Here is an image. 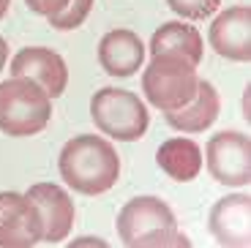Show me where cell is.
<instances>
[{
  "label": "cell",
  "mask_w": 251,
  "mask_h": 248,
  "mask_svg": "<svg viewBox=\"0 0 251 248\" xmlns=\"http://www.w3.org/2000/svg\"><path fill=\"white\" fill-rule=\"evenodd\" d=\"M57 167L66 186L85 197H99L109 191L120 177V158L115 148L96 134H82L66 142Z\"/></svg>",
  "instance_id": "6da1fadb"
},
{
  "label": "cell",
  "mask_w": 251,
  "mask_h": 248,
  "mask_svg": "<svg viewBox=\"0 0 251 248\" xmlns=\"http://www.w3.org/2000/svg\"><path fill=\"white\" fill-rule=\"evenodd\" d=\"M118 235L128 248H188L186 235L177 232L175 213L158 197H137L118 213Z\"/></svg>",
  "instance_id": "7a4b0ae2"
},
{
  "label": "cell",
  "mask_w": 251,
  "mask_h": 248,
  "mask_svg": "<svg viewBox=\"0 0 251 248\" xmlns=\"http://www.w3.org/2000/svg\"><path fill=\"white\" fill-rule=\"evenodd\" d=\"M52 118L50 93L33 79L14 76L0 85V131L8 137H33Z\"/></svg>",
  "instance_id": "3957f363"
},
{
  "label": "cell",
  "mask_w": 251,
  "mask_h": 248,
  "mask_svg": "<svg viewBox=\"0 0 251 248\" xmlns=\"http://www.w3.org/2000/svg\"><path fill=\"white\" fill-rule=\"evenodd\" d=\"M197 66L175 55H156L142 74V90L156 109L175 112L197 93Z\"/></svg>",
  "instance_id": "277c9868"
},
{
  "label": "cell",
  "mask_w": 251,
  "mask_h": 248,
  "mask_svg": "<svg viewBox=\"0 0 251 248\" xmlns=\"http://www.w3.org/2000/svg\"><path fill=\"white\" fill-rule=\"evenodd\" d=\"M90 118L99 131L120 142H134L145 137L148 123H151L139 96L128 93L123 87H101L90 101Z\"/></svg>",
  "instance_id": "5b68a950"
},
{
  "label": "cell",
  "mask_w": 251,
  "mask_h": 248,
  "mask_svg": "<svg viewBox=\"0 0 251 248\" xmlns=\"http://www.w3.org/2000/svg\"><path fill=\"white\" fill-rule=\"evenodd\" d=\"M44 240V221L27 194L0 191V248H33Z\"/></svg>",
  "instance_id": "8992f818"
},
{
  "label": "cell",
  "mask_w": 251,
  "mask_h": 248,
  "mask_svg": "<svg viewBox=\"0 0 251 248\" xmlns=\"http://www.w3.org/2000/svg\"><path fill=\"white\" fill-rule=\"evenodd\" d=\"M207 172L221 186H246L251 180V142L240 131H219L205 148Z\"/></svg>",
  "instance_id": "52a82bcc"
},
{
  "label": "cell",
  "mask_w": 251,
  "mask_h": 248,
  "mask_svg": "<svg viewBox=\"0 0 251 248\" xmlns=\"http://www.w3.org/2000/svg\"><path fill=\"white\" fill-rule=\"evenodd\" d=\"M8 69H11L14 76H25V79L38 82L50 93V99H57L69 85V69H66L63 57L57 52L47 50V47L19 50Z\"/></svg>",
  "instance_id": "ba28073f"
},
{
  "label": "cell",
  "mask_w": 251,
  "mask_h": 248,
  "mask_svg": "<svg viewBox=\"0 0 251 248\" xmlns=\"http://www.w3.org/2000/svg\"><path fill=\"white\" fill-rule=\"evenodd\" d=\"M210 44L221 57L235 63L251 60V11L246 6H232L221 11L210 25Z\"/></svg>",
  "instance_id": "9c48e42d"
},
{
  "label": "cell",
  "mask_w": 251,
  "mask_h": 248,
  "mask_svg": "<svg viewBox=\"0 0 251 248\" xmlns=\"http://www.w3.org/2000/svg\"><path fill=\"white\" fill-rule=\"evenodd\" d=\"M210 232L219 246H251V199L246 194L219 199L210 210Z\"/></svg>",
  "instance_id": "30bf717a"
},
{
  "label": "cell",
  "mask_w": 251,
  "mask_h": 248,
  "mask_svg": "<svg viewBox=\"0 0 251 248\" xmlns=\"http://www.w3.org/2000/svg\"><path fill=\"white\" fill-rule=\"evenodd\" d=\"M27 197L36 202L41 221H44V240L47 243H60L69 237L74 226V202L60 186L55 183H36L30 186Z\"/></svg>",
  "instance_id": "8fae6325"
},
{
  "label": "cell",
  "mask_w": 251,
  "mask_h": 248,
  "mask_svg": "<svg viewBox=\"0 0 251 248\" xmlns=\"http://www.w3.org/2000/svg\"><path fill=\"white\" fill-rule=\"evenodd\" d=\"M145 60V44L134 30H109L99 41V63L109 76H131Z\"/></svg>",
  "instance_id": "7c38bea8"
},
{
  "label": "cell",
  "mask_w": 251,
  "mask_h": 248,
  "mask_svg": "<svg viewBox=\"0 0 251 248\" xmlns=\"http://www.w3.org/2000/svg\"><path fill=\"white\" fill-rule=\"evenodd\" d=\"M219 109H221V101H219V93L210 82L200 79L197 82V93L194 99L188 101L186 106L175 112H164L167 115V123L172 125L175 131H205L216 123L219 118Z\"/></svg>",
  "instance_id": "4fadbf2b"
},
{
  "label": "cell",
  "mask_w": 251,
  "mask_h": 248,
  "mask_svg": "<svg viewBox=\"0 0 251 248\" xmlns=\"http://www.w3.org/2000/svg\"><path fill=\"white\" fill-rule=\"evenodd\" d=\"M151 55H175L183 57L191 66H200L202 60V36L197 27L186 22H167L151 38Z\"/></svg>",
  "instance_id": "5bb4252c"
},
{
  "label": "cell",
  "mask_w": 251,
  "mask_h": 248,
  "mask_svg": "<svg viewBox=\"0 0 251 248\" xmlns=\"http://www.w3.org/2000/svg\"><path fill=\"white\" fill-rule=\"evenodd\" d=\"M156 161L172 180L188 183V180H194L197 174H200L202 153H200V148H197V142H191V139H186V137H175V139H167V142L158 148Z\"/></svg>",
  "instance_id": "9a60e30c"
},
{
  "label": "cell",
  "mask_w": 251,
  "mask_h": 248,
  "mask_svg": "<svg viewBox=\"0 0 251 248\" xmlns=\"http://www.w3.org/2000/svg\"><path fill=\"white\" fill-rule=\"evenodd\" d=\"M90 8H93V0H69L60 14H52L47 19H50V25L57 27V30H74V27H79L85 22Z\"/></svg>",
  "instance_id": "2e32d148"
},
{
  "label": "cell",
  "mask_w": 251,
  "mask_h": 248,
  "mask_svg": "<svg viewBox=\"0 0 251 248\" xmlns=\"http://www.w3.org/2000/svg\"><path fill=\"white\" fill-rule=\"evenodd\" d=\"M170 8L183 19H191V22H200V19L213 17L216 8H219L221 0H167Z\"/></svg>",
  "instance_id": "e0dca14e"
},
{
  "label": "cell",
  "mask_w": 251,
  "mask_h": 248,
  "mask_svg": "<svg viewBox=\"0 0 251 248\" xmlns=\"http://www.w3.org/2000/svg\"><path fill=\"white\" fill-rule=\"evenodd\" d=\"M27 8L33 14H41V17H52V14H60L66 8L69 0H25Z\"/></svg>",
  "instance_id": "ac0fdd59"
},
{
  "label": "cell",
  "mask_w": 251,
  "mask_h": 248,
  "mask_svg": "<svg viewBox=\"0 0 251 248\" xmlns=\"http://www.w3.org/2000/svg\"><path fill=\"white\" fill-rule=\"evenodd\" d=\"M6 60H8V44L0 38V71H3V66H6Z\"/></svg>",
  "instance_id": "d6986e66"
},
{
  "label": "cell",
  "mask_w": 251,
  "mask_h": 248,
  "mask_svg": "<svg viewBox=\"0 0 251 248\" xmlns=\"http://www.w3.org/2000/svg\"><path fill=\"white\" fill-rule=\"evenodd\" d=\"M8 6H11V0H0V19L8 14Z\"/></svg>",
  "instance_id": "ffe728a7"
}]
</instances>
